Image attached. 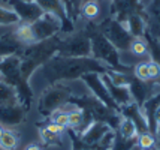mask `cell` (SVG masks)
<instances>
[{
    "label": "cell",
    "mask_w": 160,
    "mask_h": 150,
    "mask_svg": "<svg viewBox=\"0 0 160 150\" xmlns=\"http://www.w3.org/2000/svg\"><path fill=\"white\" fill-rule=\"evenodd\" d=\"M39 134H41V140L42 143L48 147H62L63 141H62V134H56V132H51L49 129H47L45 126L39 125Z\"/></svg>",
    "instance_id": "23"
},
{
    "label": "cell",
    "mask_w": 160,
    "mask_h": 150,
    "mask_svg": "<svg viewBox=\"0 0 160 150\" xmlns=\"http://www.w3.org/2000/svg\"><path fill=\"white\" fill-rule=\"evenodd\" d=\"M30 26H32V30H33L35 42L45 41V39L54 38V36L62 33V21L54 14H49V12H43Z\"/></svg>",
    "instance_id": "8"
},
{
    "label": "cell",
    "mask_w": 160,
    "mask_h": 150,
    "mask_svg": "<svg viewBox=\"0 0 160 150\" xmlns=\"http://www.w3.org/2000/svg\"><path fill=\"white\" fill-rule=\"evenodd\" d=\"M24 150H42V149H41V146H38V144L32 143V144H28V146Z\"/></svg>",
    "instance_id": "39"
},
{
    "label": "cell",
    "mask_w": 160,
    "mask_h": 150,
    "mask_svg": "<svg viewBox=\"0 0 160 150\" xmlns=\"http://www.w3.org/2000/svg\"><path fill=\"white\" fill-rule=\"evenodd\" d=\"M49 119H51L52 123H56V125H58V126H62V128H64V129L69 126V113L62 110V108L54 111L52 114L49 116Z\"/></svg>",
    "instance_id": "31"
},
{
    "label": "cell",
    "mask_w": 160,
    "mask_h": 150,
    "mask_svg": "<svg viewBox=\"0 0 160 150\" xmlns=\"http://www.w3.org/2000/svg\"><path fill=\"white\" fill-rule=\"evenodd\" d=\"M84 83H85V86L88 87V90H90L96 98H98L100 102H103L106 107H109L111 110L114 111H117L120 113V107L114 102V99L111 98V95L108 92V89L105 86L103 80H102V74H96V72H90V74H85L81 77Z\"/></svg>",
    "instance_id": "9"
},
{
    "label": "cell",
    "mask_w": 160,
    "mask_h": 150,
    "mask_svg": "<svg viewBox=\"0 0 160 150\" xmlns=\"http://www.w3.org/2000/svg\"><path fill=\"white\" fill-rule=\"evenodd\" d=\"M133 75L136 78L142 80V81H150V75H148V62H139L133 68Z\"/></svg>",
    "instance_id": "34"
},
{
    "label": "cell",
    "mask_w": 160,
    "mask_h": 150,
    "mask_svg": "<svg viewBox=\"0 0 160 150\" xmlns=\"http://www.w3.org/2000/svg\"><path fill=\"white\" fill-rule=\"evenodd\" d=\"M148 75H150V81H157L160 77V65L150 60L148 62Z\"/></svg>",
    "instance_id": "35"
},
{
    "label": "cell",
    "mask_w": 160,
    "mask_h": 150,
    "mask_svg": "<svg viewBox=\"0 0 160 150\" xmlns=\"http://www.w3.org/2000/svg\"><path fill=\"white\" fill-rule=\"evenodd\" d=\"M136 146H138L141 150H157L156 135L151 134L150 131L142 132V134H138V137H136Z\"/></svg>",
    "instance_id": "25"
},
{
    "label": "cell",
    "mask_w": 160,
    "mask_h": 150,
    "mask_svg": "<svg viewBox=\"0 0 160 150\" xmlns=\"http://www.w3.org/2000/svg\"><path fill=\"white\" fill-rule=\"evenodd\" d=\"M109 131H112V129L106 123H103V122H93L82 134H79V137H81L84 144H87V146L91 147V146H94L96 143H99V140L106 132H109Z\"/></svg>",
    "instance_id": "17"
},
{
    "label": "cell",
    "mask_w": 160,
    "mask_h": 150,
    "mask_svg": "<svg viewBox=\"0 0 160 150\" xmlns=\"http://www.w3.org/2000/svg\"><path fill=\"white\" fill-rule=\"evenodd\" d=\"M3 131H5V128H3V126L0 125V135H2V132H3Z\"/></svg>",
    "instance_id": "41"
},
{
    "label": "cell",
    "mask_w": 160,
    "mask_h": 150,
    "mask_svg": "<svg viewBox=\"0 0 160 150\" xmlns=\"http://www.w3.org/2000/svg\"><path fill=\"white\" fill-rule=\"evenodd\" d=\"M102 80H103L105 86L108 89L111 98L114 99V102H115L118 107H123V105H127V104L133 102L132 95L129 92V87H118V86H115V84H112L111 81H109V78H108L105 74H102Z\"/></svg>",
    "instance_id": "18"
},
{
    "label": "cell",
    "mask_w": 160,
    "mask_h": 150,
    "mask_svg": "<svg viewBox=\"0 0 160 150\" xmlns=\"http://www.w3.org/2000/svg\"><path fill=\"white\" fill-rule=\"evenodd\" d=\"M120 114H121V117H126V119H129V120H132L135 123V126L138 129V134H142V132L148 131V123H147L145 116L142 113L141 107L136 105L135 102H130L127 105L120 107Z\"/></svg>",
    "instance_id": "15"
},
{
    "label": "cell",
    "mask_w": 160,
    "mask_h": 150,
    "mask_svg": "<svg viewBox=\"0 0 160 150\" xmlns=\"http://www.w3.org/2000/svg\"><path fill=\"white\" fill-rule=\"evenodd\" d=\"M20 104L18 93L12 86L0 81V105H15Z\"/></svg>",
    "instance_id": "22"
},
{
    "label": "cell",
    "mask_w": 160,
    "mask_h": 150,
    "mask_svg": "<svg viewBox=\"0 0 160 150\" xmlns=\"http://www.w3.org/2000/svg\"><path fill=\"white\" fill-rule=\"evenodd\" d=\"M154 122H156V126L159 128L160 126V107L156 110V113H154Z\"/></svg>",
    "instance_id": "38"
},
{
    "label": "cell",
    "mask_w": 160,
    "mask_h": 150,
    "mask_svg": "<svg viewBox=\"0 0 160 150\" xmlns=\"http://www.w3.org/2000/svg\"><path fill=\"white\" fill-rule=\"evenodd\" d=\"M8 5L11 6V9L14 11L15 14L18 15L20 23H28L32 24L33 21H36L42 14V9L36 2H26V0H9Z\"/></svg>",
    "instance_id": "11"
},
{
    "label": "cell",
    "mask_w": 160,
    "mask_h": 150,
    "mask_svg": "<svg viewBox=\"0 0 160 150\" xmlns=\"http://www.w3.org/2000/svg\"><path fill=\"white\" fill-rule=\"evenodd\" d=\"M35 2L43 9V12L54 14L57 18L62 21V33H68V35H69V33H73L75 23L68 17L62 0H35Z\"/></svg>",
    "instance_id": "12"
},
{
    "label": "cell",
    "mask_w": 160,
    "mask_h": 150,
    "mask_svg": "<svg viewBox=\"0 0 160 150\" xmlns=\"http://www.w3.org/2000/svg\"><path fill=\"white\" fill-rule=\"evenodd\" d=\"M79 150H93V149H91L90 146H87V144H85V146H84V147H81Z\"/></svg>",
    "instance_id": "40"
},
{
    "label": "cell",
    "mask_w": 160,
    "mask_h": 150,
    "mask_svg": "<svg viewBox=\"0 0 160 150\" xmlns=\"http://www.w3.org/2000/svg\"><path fill=\"white\" fill-rule=\"evenodd\" d=\"M124 26L135 39L144 38V35L147 33V17L145 15H132L126 20Z\"/></svg>",
    "instance_id": "19"
},
{
    "label": "cell",
    "mask_w": 160,
    "mask_h": 150,
    "mask_svg": "<svg viewBox=\"0 0 160 150\" xmlns=\"http://www.w3.org/2000/svg\"><path fill=\"white\" fill-rule=\"evenodd\" d=\"M26 2H35V0H26Z\"/></svg>",
    "instance_id": "44"
},
{
    "label": "cell",
    "mask_w": 160,
    "mask_h": 150,
    "mask_svg": "<svg viewBox=\"0 0 160 150\" xmlns=\"http://www.w3.org/2000/svg\"><path fill=\"white\" fill-rule=\"evenodd\" d=\"M96 27L118 51L130 50V45L135 41V38L129 33V30H127L124 24L117 21L114 17L109 15L108 18H105L103 21L96 24Z\"/></svg>",
    "instance_id": "6"
},
{
    "label": "cell",
    "mask_w": 160,
    "mask_h": 150,
    "mask_svg": "<svg viewBox=\"0 0 160 150\" xmlns=\"http://www.w3.org/2000/svg\"><path fill=\"white\" fill-rule=\"evenodd\" d=\"M57 54L64 57H91V42L88 29L85 27L84 30L70 33L63 39L60 38Z\"/></svg>",
    "instance_id": "5"
},
{
    "label": "cell",
    "mask_w": 160,
    "mask_h": 150,
    "mask_svg": "<svg viewBox=\"0 0 160 150\" xmlns=\"http://www.w3.org/2000/svg\"><path fill=\"white\" fill-rule=\"evenodd\" d=\"M132 150H141V149H139V147H138V146H135V147H133Z\"/></svg>",
    "instance_id": "42"
},
{
    "label": "cell",
    "mask_w": 160,
    "mask_h": 150,
    "mask_svg": "<svg viewBox=\"0 0 160 150\" xmlns=\"http://www.w3.org/2000/svg\"><path fill=\"white\" fill-rule=\"evenodd\" d=\"M82 111L79 108H73L72 111H69V126L68 128L73 129L75 132L79 131L81 125H82Z\"/></svg>",
    "instance_id": "32"
},
{
    "label": "cell",
    "mask_w": 160,
    "mask_h": 150,
    "mask_svg": "<svg viewBox=\"0 0 160 150\" xmlns=\"http://www.w3.org/2000/svg\"><path fill=\"white\" fill-rule=\"evenodd\" d=\"M18 23H20V18L12 9L0 6V26H14Z\"/></svg>",
    "instance_id": "30"
},
{
    "label": "cell",
    "mask_w": 160,
    "mask_h": 150,
    "mask_svg": "<svg viewBox=\"0 0 160 150\" xmlns=\"http://www.w3.org/2000/svg\"><path fill=\"white\" fill-rule=\"evenodd\" d=\"M2 2H3V3H8V2H9V0H2Z\"/></svg>",
    "instance_id": "43"
},
{
    "label": "cell",
    "mask_w": 160,
    "mask_h": 150,
    "mask_svg": "<svg viewBox=\"0 0 160 150\" xmlns=\"http://www.w3.org/2000/svg\"><path fill=\"white\" fill-rule=\"evenodd\" d=\"M18 144L17 134L11 129H5L0 135V149L2 150H15Z\"/></svg>",
    "instance_id": "27"
},
{
    "label": "cell",
    "mask_w": 160,
    "mask_h": 150,
    "mask_svg": "<svg viewBox=\"0 0 160 150\" xmlns=\"http://www.w3.org/2000/svg\"><path fill=\"white\" fill-rule=\"evenodd\" d=\"M22 47L24 45L18 42L12 33L2 36L0 38V59L5 57V56H9V54H20Z\"/></svg>",
    "instance_id": "20"
},
{
    "label": "cell",
    "mask_w": 160,
    "mask_h": 150,
    "mask_svg": "<svg viewBox=\"0 0 160 150\" xmlns=\"http://www.w3.org/2000/svg\"><path fill=\"white\" fill-rule=\"evenodd\" d=\"M45 128L49 129L51 132H56V134H63V132H64V128H62V126H58V125H56V123H52V122H51L49 125H47Z\"/></svg>",
    "instance_id": "37"
},
{
    "label": "cell",
    "mask_w": 160,
    "mask_h": 150,
    "mask_svg": "<svg viewBox=\"0 0 160 150\" xmlns=\"http://www.w3.org/2000/svg\"><path fill=\"white\" fill-rule=\"evenodd\" d=\"M100 14V6H99V0H90V2H84L82 8H81V12L79 15H82L85 20L94 23V20L99 17Z\"/></svg>",
    "instance_id": "24"
},
{
    "label": "cell",
    "mask_w": 160,
    "mask_h": 150,
    "mask_svg": "<svg viewBox=\"0 0 160 150\" xmlns=\"http://www.w3.org/2000/svg\"><path fill=\"white\" fill-rule=\"evenodd\" d=\"M15 39L21 42L22 45H30L35 44V36H33V30L28 23H18V27L12 32Z\"/></svg>",
    "instance_id": "21"
},
{
    "label": "cell",
    "mask_w": 160,
    "mask_h": 150,
    "mask_svg": "<svg viewBox=\"0 0 160 150\" xmlns=\"http://www.w3.org/2000/svg\"><path fill=\"white\" fill-rule=\"evenodd\" d=\"M147 14V32L151 36L160 39V0H151L145 6Z\"/></svg>",
    "instance_id": "16"
},
{
    "label": "cell",
    "mask_w": 160,
    "mask_h": 150,
    "mask_svg": "<svg viewBox=\"0 0 160 150\" xmlns=\"http://www.w3.org/2000/svg\"><path fill=\"white\" fill-rule=\"evenodd\" d=\"M109 81H111L112 84H115V86L118 87H129V83H130V74H124V72H117V71H111V69H108L106 74H105Z\"/></svg>",
    "instance_id": "28"
},
{
    "label": "cell",
    "mask_w": 160,
    "mask_h": 150,
    "mask_svg": "<svg viewBox=\"0 0 160 150\" xmlns=\"http://www.w3.org/2000/svg\"><path fill=\"white\" fill-rule=\"evenodd\" d=\"M84 2H90V0H84Z\"/></svg>",
    "instance_id": "45"
},
{
    "label": "cell",
    "mask_w": 160,
    "mask_h": 150,
    "mask_svg": "<svg viewBox=\"0 0 160 150\" xmlns=\"http://www.w3.org/2000/svg\"><path fill=\"white\" fill-rule=\"evenodd\" d=\"M132 15H145V6L139 0H112L111 17L124 24L126 20Z\"/></svg>",
    "instance_id": "10"
},
{
    "label": "cell",
    "mask_w": 160,
    "mask_h": 150,
    "mask_svg": "<svg viewBox=\"0 0 160 150\" xmlns=\"http://www.w3.org/2000/svg\"><path fill=\"white\" fill-rule=\"evenodd\" d=\"M159 86L160 84L154 83V81H142V80L136 78L135 75H132L130 83H129V92L132 95V101L136 105L142 107L144 102L159 89Z\"/></svg>",
    "instance_id": "13"
},
{
    "label": "cell",
    "mask_w": 160,
    "mask_h": 150,
    "mask_svg": "<svg viewBox=\"0 0 160 150\" xmlns=\"http://www.w3.org/2000/svg\"><path fill=\"white\" fill-rule=\"evenodd\" d=\"M58 42H60V36L57 35L54 38L22 47L18 56L21 60V74L26 81H30L32 75L41 66H43L56 56L58 51Z\"/></svg>",
    "instance_id": "2"
},
{
    "label": "cell",
    "mask_w": 160,
    "mask_h": 150,
    "mask_svg": "<svg viewBox=\"0 0 160 150\" xmlns=\"http://www.w3.org/2000/svg\"><path fill=\"white\" fill-rule=\"evenodd\" d=\"M0 81L12 86L18 93V101L26 110L33 102V90L21 74V60L18 54H9L0 59Z\"/></svg>",
    "instance_id": "3"
},
{
    "label": "cell",
    "mask_w": 160,
    "mask_h": 150,
    "mask_svg": "<svg viewBox=\"0 0 160 150\" xmlns=\"http://www.w3.org/2000/svg\"><path fill=\"white\" fill-rule=\"evenodd\" d=\"M117 132L123 138H136L138 137V129L135 126V123L129 119H126V117H121Z\"/></svg>",
    "instance_id": "26"
},
{
    "label": "cell",
    "mask_w": 160,
    "mask_h": 150,
    "mask_svg": "<svg viewBox=\"0 0 160 150\" xmlns=\"http://www.w3.org/2000/svg\"><path fill=\"white\" fill-rule=\"evenodd\" d=\"M27 110L21 104L15 105H0V125L3 128L12 129L20 126L26 120Z\"/></svg>",
    "instance_id": "14"
},
{
    "label": "cell",
    "mask_w": 160,
    "mask_h": 150,
    "mask_svg": "<svg viewBox=\"0 0 160 150\" xmlns=\"http://www.w3.org/2000/svg\"><path fill=\"white\" fill-rule=\"evenodd\" d=\"M0 150H2V149H0Z\"/></svg>",
    "instance_id": "46"
},
{
    "label": "cell",
    "mask_w": 160,
    "mask_h": 150,
    "mask_svg": "<svg viewBox=\"0 0 160 150\" xmlns=\"http://www.w3.org/2000/svg\"><path fill=\"white\" fill-rule=\"evenodd\" d=\"M136 146V138H123L115 131V140L111 150H132Z\"/></svg>",
    "instance_id": "29"
},
{
    "label": "cell",
    "mask_w": 160,
    "mask_h": 150,
    "mask_svg": "<svg viewBox=\"0 0 160 150\" xmlns=\"http://www.w3.org/2000/svg\"><path fill=\"white\" fill-rule=\"evenodd\" d=\"M72 92L68 86H64L63 83H57L49 86L47 90L39 98V104H38V110L43 117H49L54 111L60 110L63 105H66L69 102V98Z\"/></svg>",
    "instance_id": "7"
},
{
    "label": "cell",
    "mask_w": 160,
    "mask_h": 150,
    "mask_svg": "<svg viewBox=\"0 0 160 150\" xmlns=\"http://www.w3.org/2000/svg\"><path fill=\"white\" fill-rule=\"evenodd\" d=\"M87 29H88V33H90L91 56H93V59H96L100 63H103L111 71L124 72V74H130L133 71L130 66L121 63L120 51L99 32L96 24H88Z\"/></svg>",
    "instance_id": "4"
},
{
    "label": "cell",
    "mask_w": 160,
    "mask_h": 150,
    "mask_svg": "<svg viewBox=\"0 0 160 150\" xmlns=\"http://www.w3.org/2000/svg\"><path fill=\"white\" fill-rule=\"evenodd\" d=\"M38 71L41 72L42 78L49 86H52V84L63 83V81L79 80L82 75L90 74V72L106 74L108 68L93 57H64V56L56 54Z\"/></svg>",
    "instance_id": "1"
},
{
    "label": "cell",
    "mask_w": 160,
    "mask_h": 150,
    "mask_svg": "<svg viewBox=\"0 0 160 150\" xmlns=\"http://www.w3.org/2000/svg\"><path fill=\"white\" fill-rule=\"evenodd\" d=\"M135 56H147L148 54V45H147L145 39L144 38H139V39H135L130 45V50Z\"/></svg>",
    "instance_id": "33"
},
{
    "label": "cell",
    "mask_w": 160,
    "mask_h": 150,
    "mask_svg": "<svg viewBox=\"0 0 160 150\" xmlns=\"http://www.w3.org/2000/svg\"><path fill=\"white\" fill-rule=\"evenodd\" d=\"M72 3V9H73V15H75V20H78L79 12H81V8H82L84 0H70Z\"/></svg>",
    "instance_id": "36"
}]
</instances>
